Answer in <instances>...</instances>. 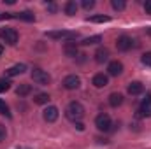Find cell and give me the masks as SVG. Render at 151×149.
<instances>
[{
    "instance_id": "1",
    "label": "cell",
    "mask_w": 151,
    "mask_h": 149,
    "mask_svg": "<svg viewBox=\"0 0 151 149\" xmlns=\"http://www.w3.org/2000/svg\"><path fill=\"white\" fill-rule=\"evenodd\" d=\"M65 116L70 119V121H79L83 116H84V107L79 104V102H70L65 109Z\"/></svg>"
},
{
    "instance_id": "2",
    "label": "cell",
    "mask_w": 151,
    "mask_h": 149,
    "mask_svg": "<svg viewBox=\"0 0 151 149\" xmlns=\"http://www.w3.org/2000/svg\"><path fill=\"white\" fill-rule=\"evenodd\" d=\"M95 125H97V128L100 130V132H109L111 130V126H113V121H111V117H109V114H99L97 117H95Z\"/></svg>"
},
{
    "instance_id": "3",
    "label": "cell",
    "mask_w": 151,
    "mask_h": 149,
    "mask_svg": "<svg viewBox=\"0 0 151 149\" xmlns=\"http://www.w3.org/2000/svg\"><path fill=\"white\" fill-rule=\"evenodd\" d=\"M0 37H2V40H5L9 46H14V44H18L19 35H18V32L14 28H2L0 30Z\"/></svg>"
},
{
    "instance_id": "4",
    "label": "cell",
    "mask_w": 151,
    "mask_h": 149,
    "mask_svg": "<svg viewBox=\"0 0 151 149\" xmlns=\"http://www.w3.org/2000/svg\"><path fill=\"white\" fill-rule=\"evenodd\" d=\"M32 79L37 84H49L51 82V75L47 74L46 70H42V69H34L32 70Z\"/></svg>"
},
{
    "instance_id": "5",
    "label": "cell",
    "mask_w": 151,
    "mask_h": 149,
    "mask_svg": "<svg viewBox=\"0 0 151 149\" xmlns=\"http://www.w3.org/2000/svg\"><path fill=\"white\" fill-rule=\"evenodd\" d=\"M47 39H67V40H72L77 37V32H70V30H56V32H47L46 34Z\"/></svg>"
},
{
    "instance_id": "6",
    "label": "cell",
    "mask_w": 151,
    "mask_h": 149,
    "mask_svg": "<svg viewBox=\"0 0 151 149\" xmlns=\"http://www.w3.org/2000/svg\"><path fill=\"white\" fill-rule=\"evenodd\" d=\"M132 46H134V40H132V37H128V35H121V37L116 40L118 51H128V49H132Z\"/></svg>"
},
{
    "instance_id": "7",
    "label": "cell",
    "mask_w": 151,
    "mask_h": 149,
    "mask_svg": "<svg viewBox=\"0 0 151 149\" xmlns=\"http://www.w3.org/2000/svg\"><path fill=\"white\" fill-rule=\"evenodd\" d=\"M79 86H81V79L76 74H70L63 79V88H67V90H77Z\"/></svg>"
},
{
    "instance_id": "8",
    "label": "cell",
    "mask_w": 151,
    "mask_h": 149,
    "mask_svg": "<svg viewBox=\"0 0 151 149\" xmlns=\"http://www.w3.org/2000/svg\"><path fill=\"white\" fill-rule=\"evenodd\" d=\"M91 84H93L95 88H106V86L109 84V77L106 74H95L93 79H91Z\"/></svg>"
},
{
    "instance_id": "9",
    "label": "cell",
    "mask_w": 151,
    "mask_h": 149,
    "mask_svg": "<svg viewBox=\"0 0 151 149\" xmlns=\"http://www.w3.org/2000/svg\"><path fill=\"white\" fill-rule=\"evenodd\" d=\"M137 116H151V93H148L146 98L142 100L141 109H139V114H137Z\"/></svg>"
},
{
    "instance_id": "10",
    "label": "cell",
    "mask_w": 151,
    "mask_h": 149,
    "mask_svg": "<svg viewBox=\"0 0 151 149\" xmlns=\"http://www.w3.org/2000/svg\"><path fill=\"white\" fill-rule=\"evenodd\" d=\"M44 119L47 121V123H53V121H56L58 119V109L55 107V105H49L47 109H44Z\"/></svg>"
},
{
    "instance_id": "11",
    "label": "cell",
    "mask_w": 151,
    "mask_h": 149,
    "mask_svg": "<svg viewBox=\"0 0 151 149\" xmlns=\"http://www.w3.org/2000/svg\"><path fill=\"white\" fill-rule=\"evenodd\" d=\"M107 72H109V75H119L121 72H123V63L118 62V60L109 62V65H107Z\"/></svg>"
},
{
    "instance_id": "12",
    "label": "cell",
    "mask_w": 151,
    "mask_h": 149,
    "mask_svg": "<svg viewBox=\"0 0 151 149\" xmlns=\"http://www.w3.org/2000/svg\"><path fill=\"white\" fill-rule=\"evenodd\" d=\"M93 56H95V62H97V63H104V62L109 60V51H107L106 47H99Z\"/></svg>"
},
{
    "instance_id": "13",
    "label": "cell",
    "mask_w": 151,
    "mask_h": 149,
    "mask_svg": "<svg viewBox=\"0 0 151 149\" xmlns=\"http://www.w3.org/2000/svg\"><path fill=\"white\" fill-rule=\"evenodd\" d=\"M25 70H27V67H25L23 63H18V65H12L11 69H7V70H5V75H7V77H14V75L23 74Z\"/></svg>"
},
{
    "instance_id": "14",
    "label": "cell",
    "mask_w": 151,
    "mask_h": 149,
    "mask_svg": "<svg viewBox=\"0 0 151 149\" xmlns=\"http://www.w3.org/2000/svg\"><path fill=\"white\" fill-rule=\"evenodd\" d=\"M127 91H128L130 95H141V93L144 91V86H142V82H139V81H134V82H130V84H128Z\"/></svg>"
},
{
    "instance_id": "15",
    "label": "cell",
    "mask_w": 151,
    "mask_h": 149,
    "mask_svg": "<svg viewBox=\"0 0 151 149\" xmlns=\"http://www.w3.org/2000/svg\"><path fill=\"white\" fill-rule=\"evenodd\" d=\"M63 53H65L69 58L77 56V44H76V42H67V44L63 46Z\"/></svg>"
},
{
    "instance_id": "16",
    "label": "cell",
    "mask_w": 151,
    "mask_h": 149,
    "mask_svg": "<svg viewBox=\"0 0 151 149\" xmlns=\"http://www.w3.org/2000/svg\"><path fill=\"white\" fill-rule=\"evenodd\" d=\"M123 104V95L121 93H111L109 95V105L111 107H119Z\"/></svg>"
},
{
    "instance_id": "17",
    "label": "cell",
    "mask_w": 151,
    "mask_h": 149,
    "mask_svg": "<svg viewBox=\"0 0 151 149\" xmlns=\"http://www.w3.org/2000/svg\"><path fill=\"white\" fill-rule=\"evenodd\" d=\"M32 93V86L30 84H19L18 88H16V95L18 97H27V95H30Z\"/></svg>"
},
{
    "instance_id": "18",
    "label": "cell",
    "mask_w": 151,
    "mask_h": 149,
    "mask_svg": "<svg viewBox=\"0 0 151 149\" xmlns=\"http://www.w3.org/2000/svg\"><path fill=\"white\" fill-rule=\"evenodd\" d=\"M76 12H77V4H76L74 0H69V2L65 4V14L74 16Z\"/></svg>"
},
{
    "instance_id": "19",
    "label": "cell",
    "mask_w": 151,
    "mask_h": 149,
    "mask_svg": "<svg viewBox=\"0 0 151 149\" xmlns=\"http://www.w3.org/2000/svg\"><path fill=\"white\" fill-rule=\"evenodd\" d=\"M34 102H35L37 105H44V104L49 102V95H47V93H37V95L34 97Z\"/></svg>"
},
{
    "instance_id": "20",
    "label": "cell",
    "mask_w": 151,
    "mask_h": 149,
    "mask_svg": "<svg viewBox=\"0 0 151 149\" xmlns=\"http://www.w3.org/2000/svg\"><path fill=\"white\" fill-rule=\"evenodd\" d=\"M16 18H18V19H23V21H35V16H34L30 11H23V12L16 14Z\"/></svg>"
},
{
    "instance_id": "21",
    "label": "cell",
    "mask_w": 151,
    "mask_h": 149,
    "mask_svg": "<svg viewBox=\"0 0 151 149\" xmlns=\"http://www.w3.org/2000/svg\"><path fill=\"white\" fill-rule=\"evenodd\" d=\"M88 21H91V23H107V21H111V18L104 16V14H97V16L88 18Z\"/></svg>"
},
{
    "instance_id": "22",
    "label": "cell",
    "mask_w": 151,
    "mask_h": 149,
    "mask_svg": "<svg viewBox=\"0 0 151 149\" xmlns=\"http://www.w3.org/2000/svg\"><path fill=\"white\" fill-rule=\"evenodd\" d=\"M102 40V37L100 35H91V37H86V39H83V46H91V44H99Z\"/></svg>"
},
{
    "instance_id": "23",
    "label": "cell",
    "mask_w": 151,
    "mask_h": 149,
    "mask_svg": "<svg viewBox=\"0 0 151 149\" xmlns=\"http://www.w3.org/2000/svg\"><path fill=\"white\" fill-rule=\"evenodd\" d=\"M111 5H113L114 11H123L127 4H125V0H113V2H111Z\"/></svg>"
},
{
    "instance_id": "24",
    "label": "cell",
    "mask_w": 151,
    "mask_h": 149,
    "mask_svg": "<svg viewBox=\"0 0 151 149\" xmlns=\"http://www.w3.org/2000/svg\"><path fill=\"white\" fill-rule=\"evenodd\" d=\"M0 114H4V116L11 117V112H9V107H7V104H5L4 100H0Z\"/></svg>"
},
{
    "instance_id": "25",
    "label": "cell",
    "mask_w": 151,
    "mask_h": 149,
    "mask_svg": "<svg viewBox=\"0 0 151 149\" xmlns=\"http://www.w3.org/2000/svg\"><path fill=\"white\" fill-rule=\"evenodd\" d=\"M11 88V82L7 81V79H0V93H4V91H7Z\"/></svg>"
},
{
    "instance_id": "26",
    "label": "cell",
    "mask_w": 151,
    "mask_h": 149,
    "mask_svg": "<svg viewBox=\"0 0 151 149\" xmlns=\"http://www.w3.org/2000/svg\"><path fill=\"white\" fill-rule=\"evenodd\" d=\"M141 60H142V63H144L146 67H151V51H148V53H144Z\"/></svg>"
},
{
    "instance_id": "27",
    "label": "cell",
    "mask_w": 151,
    "mask_h": 149,
    "mask_svg": "<svg viewBox=\"0 0 151 149\" xmlns=\"http://www.w3.org/2000/svg\"><path fill=\"white\" fill-rule=\"evenodd\" d=\"M86 11H90V9H93L95 7V0H83V4H81Z\"/></svg>"
},
{
    "instance_id": "28",
    "label": "cell",
    "mask_w": 151,
    "mask_h": 149,
    "mask_svg": "<svg viewBox=\"0 0 151 149\" xmlns=\"http://www.w3.org/2000/svg\"><path fill=\"white\" fill-rule=\"evenodd\" d=\"M5 137H7V130H5V126H4V125H0V142H4V140H5Z\"/></svg>"
},
{
    "instance_id": "29",
    "label": "cell",
    "mask_w": 151,
    "mask_h": 149,
    "mask_svg": "<svg viewBox=\"0 0 151 149\" xmlns=\"http://www.w3.org/2000/svg\"><path fill=\"white\" fill-rule=\"evenodd\" d=\"M144 11H146V14H151V0L144 2Z\"/></svg>"
},
{
    "instance_id": "30",
    "label": "cell",
    "mask_w": 151,
    "mask_h": 149,
    "mask_svg": "<svg viewBox=\"0 0 151 149\" xmlns=\"http://www.w3.org/2000/svg\"><path fill=\"white\" fill-rule=\"evenodd\" d=\"M74 126L77 128V130H79V132H83V130H84V125H83L81 121H76V123H74Z\"/></svg>"
},
{
    "instance_id": "31",
    "label": "cell",
    "mask_w": 151,
    "mask_h": 149,
    "mask_svg": "<svg viewBox=\"0 0 151 149\" xmlns=\"http://www.w3.org/2000/svg\"><path fill=\"white\" fill-rule=\"evenodd\" d=\"M47 9H49L51 12H56V5H55V4H49V5H47Z\"/></svg>"
},
{
    "instance_id": "32",
    "label": "cell",
    "mask_w": 151,
    "mask_h": 149,
    "mask_svg": "<svg viewBox=\"0 0 151 149\" xmlns=\"http://www.w3.org/2000/svg\"><path fill=\"white\" fill-rule=\"evenodd\" d=\"M2 54H4V46L0 44V56H2Z\"/></svg>"
},
{
    "instance_id": "33",
    "label": "cell",
    "mask_w": 151,
    "mask_h": 149,
    "mask_svg": "<svg viewBox=\"0 0 151 149\" xmlns=\"http://www.w3.org/2000/svg\"><path fill=\"white\" fill-rule=\"evenodd\" d=\"M148 34H150V35H151V28H150V30H148Z\"/></svg>"
},
{
    "instance_id": "34",
    "label": "cell",
    "mask_w": 151,
    "mask_h": 149,
    "mask_svg": "<svg viewBox=\"0 0 151 149\" xmlns=\"http://www.w3.org/2000/svg\"><path fill=\"white\" fill-rule=\"evenodd\" d=\"M18 149H27V148H18Z\"/></svg>"
}]
</instances>
